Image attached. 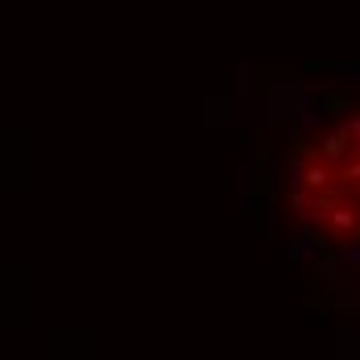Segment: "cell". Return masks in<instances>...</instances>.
<instances>
[{
	"instance_id": "8992f818",
	"label": "cell",
	"mask_w": 360,
	"mask_h": 360,
	"mask_svg": "<svg viewBox=\"0 0 360 360\" xmlns=\"http://www.w3.org/2000/svg\"><path fill=\"white\" fill-rule=\"evenodd\" d=\"M340 129H344V133L352 137V145L360 141V116H344V120H340Z\"/></svg>"
},
{
	"instance_id": "6da1fadb",
	"label": "cell",
	"mask_w": 360,
	"mask_h": 360,
	"mask_svg": "<svg viewBox=\"0 0 360 360\" xmlns=\"http://www.w3.org/2000/svg\"><path fill=\"white\" fill-rule=\"evenodd\" d=\"M286 261H302V265H323V245H319V236H311V232H302L298 240H290L286 249H282Z\"/></svg>"
},
{
	"instance_id": "ba28073f",
	"label": "cell",
	"mask_w": 360,
	"mask_h": 360,
	"mask_svg": "<svg viewBox=\"0 0 360 360\" xmlns=\"http://www.w3.org/2000/svg\"><path fill=\"white\" fill-rule=\"evenodd\" d=\"M344 179H360V158L352 162V166H348V170H344Z\"/></svg>"
},
{
	"instance_id": "5b68a950",
	"label": "cell",
	"mask_w": 360,
	"mask_h": 360,
	"mask_svg": "<svg viewBox=\"0 0 360 360\" xmlns=\"http://www.w3.org/2000/svg\"><path fill=\"white\" fill-rule=\"evenodd\" d=\"M340 261H344V265H356V269H360V240L344 245V249H340Z\"/></svg>"
},
{
	"instance_id": "52a82bcc",
	"label": "cell",
	"mask_w": 360,
	"mask_h": 360,
	"mask_svg": "<svg viewBox=\"0 0 360 360\" xmlns=\"http://www.w3.org/2000/svg\"><path fill=\"white\" fill-rule=\"evenodd\" d=\"M236 96H249V67H236Z\"/></svg>"
},
{
	"instance_id": "7a4b0ae2",
	"label": "cell",
	"mask_w": 360,
	"mask_h": 360,
	"mask_svg": "<svg viewBox=\"0 0 360 360\" xmlns=\"http://www.w3.org/2000/svg\"><path fill=\"white\" fill-rule=\"evenodd\" d=\"M319 124H323V108H315V100H298V129L319 133Z\"/></svg>"
},
{
	"instance_id": "277c9868",
	"label": "cell",
	"mask_w": 360,
	"mask_h": 360,
	"mask_svg": "<svg viewBox=\"0 0 360 360\" xmlns=\"http://www.w3.org/2000/svg\"><path fill=\"white\" fill-rule=\"evenodd\" d=\"M331 228H335V232H352V228H356V216H352L348 207H331Z\"/></svg>"
},
{
	"instance_id": "3957f363",
	"label": "cell",
	"mask_w": 360,
	"mask_h": 360,
	"mask_svg": "<svg viewBox=\"0 0 360 360\" xmlns=\"http://www.w3.org/2000/svg\"><path fill=\"white\" fill-rule=\"evenodd\" d=\"M327 182H331V174H327V166H323V162H315V166H307V186H311L315 195L323 191Z\"/></svg>"
}]
</instances>
